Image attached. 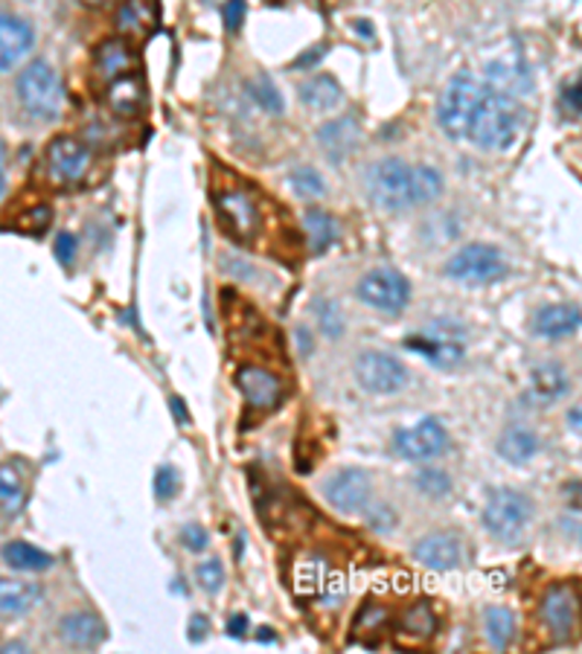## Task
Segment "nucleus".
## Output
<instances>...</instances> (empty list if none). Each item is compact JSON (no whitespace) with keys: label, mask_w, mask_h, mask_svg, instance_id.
I'll return each instance as SVG.
<instances>
[{"label":"nucleus","mask_w":582,"mask_h":654,"mask_svg":"<svg viewBox=\"0 0 582 654\" xmlns=\"http://www.w3.org/2000/svg\"><path fill=\"white\" fill-rule=\"evenodd\" d=\"M367 195L376 207L402 213L408 207L437 202L443 193V175L434 167H411L406 160L388 158L373 163L364 175Z\"/></svg>","instance_id":"1"},{"label":"nucleus","mask_w":582,"mask_h":654,"mask_svg":"<svg viewBox=\"0 0 582 654\" xmlns=\"http://www.w3.org/2000/svg\"><path fill=\"white\" fill-rule=\"evenodd\" d=\"M522 128V108L515 96H506L501 91H492L483 84V93L475 105L472 123L466 137L483 151H504L515 144Z\"/></svg>","instance_id":"2"},{"label":"nucleus","mask_w":582,"mask_h":654,"mask_svg":"<svg viewBox=\"0 0 582 654\" xmlns=\"http://www.w3.org/2000/svg\"><path fill=\"white\" fill-rule=\"evenodd\" d=\"M18 100L30 117L56 119L65 108V88L59 73L47 61H33L18 76Z\"/></svg>","instance_id":"3"},{"label":"nucleus","mask_w":582,"mask_h":654,"mask_svg":"<svg viewBox=\"0 0 582 654\" xmlns=\"http://www.w3.org/2000/svg\"><path fill=\"white\" fill-rule=\"evenodd\" d=\"M446 274L464 286H492V283L504 279L506 260L495 244L472 242L446 262Z\"/></svg>","instance_id":"4"},{"label":"nucleus","mask_w":582,"mask_h":654,"mask_svg":"<svg viewBox=\"0 0 582 654\" xmlns=\"http://www.w3.org/2000/svg\"><path fill=\"white\" fill-rule=\"evenodd\" d=\"M483 82H478L469 70L457 73L448 82L443 100H440V126L452 140H466L469 123H472L475 105L481 100Z\"/></svg>","instance_id":"5"},{"label":"nucleus","mask_w":582,"mask_h":654,"mask_svg":"<svg viewBox=\"0 0 582 654\" xmlns=\"http://www.w3.org/2000/svg\"><path fill=\"white\" fill-rule=\"evenodd\" d=\"M533 501L515 489H499L483 506V527L501 541H513L530 527Z\"/></svg>","instance_id":"6"},{"label":"nucleus","mask_w":582,"mask_h":654,"mask_svg":"<svg viewBox=\"0 0 582 654\" xmlns=\"http://www.w3.org/2000/svg\"><path fill=\"white\" fill-rule=\"evenodd\" d=\"M406 346L411 353L429 358L434 367H455L466 353L464 332L455 323H429V329H422L416 335L406 337Z\"/></svg>","instance_id":"7"},{"label":"nucleus","mask_w":582,"mask_h":654,"mask_svg":"<svg viewBox=\"0 0 582 654\" xmlns=\"http://www.w3.org/2000/svg\"><path fill=\"white\" fill-rule=\"evenodd\" d=\"M355 294L367 302L370 309L385 311V314H399L411 302V283L399 271L376 268L358 279Z\"/></svg>","instance_id":"8"},{"label":"nucleus","mask_w":582,"mask_h":654,"mask_svg":"<svg viewBox=\"0 0 582 654\" xmlns=\"http://www.w3.org/2000/svg\"><path fill=\"white\" fill-rule=\"evenodd\" d=\"M355 378H358V385L364 390H370V393L379 395H390L399 393L402 387L408 385V369L406 364L393 358L388 353H362L355 358Z\"/></svg>","instance_id":"9"},{"label":"nucleus","mask_w":582,"mask_h":654,"mask_svg":"<svg viewBox=\"0 0 582 654\" xmlns=\"http://www.w3.org/2000/svg\"><path fill=\"white\" fill-rule=\"evenodd\" d=\"M393 448H397L399 457H406V460H437L440 454L448 451V434L437 420H431L429 416V420L416 422L414 428L399 431V434L393 436Z\"/></svg>","instance_id":"10"},{"label":"nucleus","mask_w":582,"mask_h":654,"mask_svg":"<svg viewBox=\"0 0 582 654\" xmlns=\"http://www.w3.org/2000/svg\"><path fill=\"white\" fill-rule=\"evenodd\" d=\"M370 474L362 469H341L323 483L327 504L338 512H346V515L362 512L364 506L370 504Z\"/></svg>","instance_id":"11"},{"label":"nucleus","mask_w":582,"mask_h":654,"mask_svg":"<svg viewBox=\"0 0 582 654\" xmlns=\"http://www.w3.org/2000/svg\"><path fill=\"white\" fill-rule=\"evenodd\" d=\"M93 79L109 88L111 82H117L123 76H132L140 70V59H137L135 44L128 38H105V42L93 50Z\"/></svg>","instance_id":"12"},{"label":"nucleus","mask_w":582,"mask_h":654,"mask_svg":"<svg viewBox=\"0 0 582 654\" xmlns=\"http://www.w3.org/2000/svg\"><path fill=\"white\" fill-rule=\"evenodd\" d=\"M91 163V151L79 137L61 135L53 137L47 146V169L56 184H77L82 181V175L88 172Z\"/></svg>","instance_id":"13"},{"label":"nucleus","mask_w":582,"mask_h":654,"mask_svg":"<svg viewBox=\"0 0 582 654\" xmlns=\"http://www.w3.org/2000/svg\"><path fill=\"white\" fill-rule=\"evenodd\" d=\"M216 213L225 230L237 239H251L260 230V210L246 190H225L216 195Z\"/></svg>","instance_id":"14"},{"label":"nucleus","mask_w":582,"mask_h":654,"mask_svg":"<svg viewBox=\"0 0 582 654\" xmlns=\"http://www.w3.org/2000/svg\"><path fill=\"white\" fill-rule=\"evenodd\" d=\"M541 622L557 640H568L577 629V590L571 585H554L541 599Z\"/></svg>","instance_id":"15"},{"label":"nucleus","mask_w":582,"mask_h":654,"mask_svg":"<svg viewBox=\"0 0 582 654\" xmlns=\"http://www.w3.org/2000/svg\"><path fill=\"white\" fill-rule=\"evenodd\" d=\"M239 393L246 395V402L256 411H274L283 402V381L265 367H242L237 372Z\"/></svg>","instance_id":"16"},{"label":"nucleus","mask_w":582,"mask_h":654,"mask_svg":"<svg viewBox=\"0 0 582 654\" xmlns=\"http://www.w3.org/2000/svg\"><path fill=\"white\" fill-rule=\"evenodd\" d=\"M161 26L158 0H123L117 9V30L123 38H149Z\"/></svg>","instance_id":"17"},{"label":"nucleus","mask_w":582,"mask_h":654,"mask_svg":"<svg viewBox=\"0 0 582 654\" xmlns=\"http://www.w3.org/2000/svg\"><path fill=\"white\" fill-rule=\"evenodd\" d=\"M59 638L73 649H96L105 643L109 629L105 622L91 611H73L59 622Z\"/></svg>","instance_id":"18"},{"label":"nucleus","mask_w":582,"mask_h":654,"mask_svg":"<svg viewBox=\"0 0 582 654\" xmlns=\"http://www.w3.org/2000/svg\"><path fill=\"white\" fill-rule=\"evenodd\" d=\"M33 30L12 15H0V73H7L33 47Z\"/></svg>","instance_id":"19"},{"label":"nucleus","mask_w":582,"mask_h":654,"mask_svg":"<svg viewBox=\"0 0 582 654\" xmlns=\"http://www.w3.org/2000/svg\"><path fill=\"white\" fill-rule=\"evenodd\" d=\"M460 541L448 532H434L425 536L420 544L414 547V559L431 571H452L460 564Z\"/></svg>","instance_id":"20"},{"label":"nucleus","mask_w":582,"mask_h":654,"mask_svg":"<svg viewBox=\"0 0 582 654\" xmlns=\"http://www.w3.org/2000/svg\"><path fill=\"white\" fill-rule=\"evenodd\" d=\"M580 329V309L571 302H554L541 306L533 314V332L541 337H568Z\"/></svg>","instance_id":"21"},{"label":"nucleus","mask_w":582,"mask_h":654,"mask_svg":"<svg viewBox=\"0 0 582 654\" xmlns=\"http://www.w3.org/2000/svg\"><path fill=\"white\" fill-rule=\"evenodd\" d=\"M105 100L117 117H137L146 108V84L140 73L123 76L117 82H111L105 88Z\"/></svg>","instance_id":"22"},{"label":"nucleus","mask_w":582,"mask_h":654,"mask_svg":"<svg viewBox=\"0 0 582 654\" xmlns=\"http://www.w3.org/2000/svg\"><path fill=\"white\" fill-rule=\"evenodd\" d=\"M42 585L35 582H9L0 580V617L3 620H18L42 603Z\"/></svg>","instance_id":"23"},{"label":"nucleus","mask_w":582,"mask_h":654,"mask_svg":"<svg viewBox=\"0 0 582 654\" xmlns=\"http://www.w3.org/2000/svg\"><path fill=\"white\" fill-rule=\"evenodd\" d=\"M571 390V378L559 364H541L530 372V395L539 404H554Z\"/></svg>","instance_id":"24"},{"label":"nucleus","mask_w":582,"mask_h":654,"mask_svg":"<svg viewBox=\"0 0 582 654\" xmlns=\"http://www.w3.org/2000/svg\"><path fill=\"white\" fill-rule=\"evenodd\" d=\"M358 135H362V131H358V123H355L353 117H344L330 123V126H323L321 135H318V144L327 151V158L338 163V160H344L346 154L355 149Z\"/></svg>","instance_id":"25"},{"label":"nucleus","mask_w":582,"mask_h":654,"mask_svg":"<svg viewBox=\"0 0 582 654\" xmlns=\"http://www.w3.org/2000/svg\"><path fill=\"white\" fill-rule=\"evenodd\" d=\"M26 504V480L15 462H0V512L12 518Z\"/></svg>","instance_id":"26"},{"label":"nucleus","mask_w":582,"mask_h":654,"mask_svg":"<svg viewBox=\"0 0 582 654\" xmlns=\"http://www.w3.org/2000/svg\"><path fill=\"white\" fill-rule=\"evenodd\" d=\"M341 100H344V93H341V84L332 76H312V79H306L300 84V102L306 108L332 111Z\"/></svg>","instance_id":"27"},{"label":"nucleus","mask_w":582,"mask_h":654,"mask_svg":"<svg viewBox=\"0 0 582 654\" xmlns=\"http://www.w3.org/2000/svg\"><path fill=\"white\" fill-rule=\"evenodd\" d=\"M0 559H3L9 567H15V571H24V573L47 571V567H53V555L38 550V547L26 544V541H7V544L0 547Z\"/></svg>","instance_id":"28"},{"label":"nucleus","mask_w":582,"mask_h":654,"mask_svg":"<svg viewBox=\"0 0 582 654\" xmlns=\"http://www.w3.org/2000/svg\"><path fill=\"white\" fill-rule=\"evenodd\" d=\"M304 230H306V239H309V251H312L315 256H323L338 239L335 218L323 210H306Z\"/></svg>","instance_id":"29"},{"label":"nucleus","mask_w":582,"mask_h":654,"mask_svg":"<svg viewBox=\"0 0 582 654\" xmlns=\"http://www.w3.org/2000/svg\"><path fill=\"white\" fill-rule=\"evenodd\" d=\"M539 451V439L536 434L527 428H510L501 434L499 439V454L504 457L506 462H513V466H522V462L533 460Z\"/></svg>","instance_id":"30"},{"label":"nucleus","mask_w":582,"mask_h":654,"mask_svg":"<svg viewBox=\"0 0 582 654\" xmlns=\"http://www.w3.org/2000/svg\"><path fill=\"white\" fill-rule=\"evenodd\" d=\"M487 638H490L492 649L504 652L515 638V617L510 608H490L487 611Z\"/></svg>","instance_id":"31"},{"label":"nucleus","mask_w":582,"mask_h":654,"mask_svg":"<svg viewBox=\"0 0 582 654\" xmlns=\"http://www.w3.org/2000/svg\"><path fill=\"white\" fill-rule=\"evenodd\" d=\"M292 186H295L297 195H304V198H321L327 193V184H323V177L315 172L312 167H297L292 172Z\"/></svg>","instance_id":"32"},{"label":"nucleus","mask_w":582,"mask_h":654,"mask_svg":"<svg viewBox=\"0 0 582 654\" xmlns=\"http://www.w3.org/2000/svg\"><path fill=\"white\" fill-rule=\"evenodd\" d=\"M416 489H420L425 497H446L452 492V480H448L446 471L440 469H422L416 474Z\"/></svg>","instance_id":"33"},{"label":"nucleus","mask_w":582,"mask_h":654,"mask_svg":"<svg viewBox=\"0 0 582 654\" xmlns=\"http://www.w3.org/2000/svg\"><path fill=\"white\" fill-rule=\"evenodd\" d=\"M248 91H251L253 100L260 102L262 108L269 111V114H279V111H283V100H279L277 88L271 84L269 76H260V79L248 82Z\"/></svg>","instance_id":"34"},{"label":"nucleus","mask_w":582,"mask_h":654,"mask_svg":"<svg viewBox=\"0 0 582 654\" xmlns=\"http://www.w3.org/2000/svg\"><path fill=\"white\" fill-rule=\"evenodd\" d=\"M434 629H437V620H434V613H431L429 605H414V608L406 613L408 634H414V638H431Z\"/></svg>","instance_id":"35"},{"label":"nucleus","mask_w":582,"mask_h":654,"mask_svg":"<svg viewBox=\"0 0 582 654\" xmlns=\"http://www.w3.org/2000/svg\"><path fill=\"white\" fill-rule=\"evenodd\" d=\"M195 580H198V585H202L207 594H216V590L225 585V567H221L219 559H207V562H202L195 567Z\"/></svg>","instance_id":"36"},{"label":"nucleus","mask_w":582,"mask_h":654,"mask_svg":"<svg viewBox=\"0 0 582 654\" xmlns=\"http://www.w3.org/2000/svg\"><path fill=\"white\" fill-rule=\"evenodd\" d=\"M178 492V474L172 466H161V469L155 471V495L158 501H169V497H175Z\"/></svg>","instance_id":"37"},{"label":"nucleus","mask_w":582,"mask_h":654,"mask_svg":"<svg viewBox=\"0 0 582 654\" xmlns=\"http://www.w3.org/2000/svg\"><path fill=\"white\" fill-rule=\"evenodd\" d=\"M318 320H321V329L330 337H338L341 332H344V318H341V311H338L335 306H330L327 300L318 306Z\"/></svg>","instance_id":"38"},{"label":"nucleus","mask_w":582,"mask_h":654,"mask_svg":"<svg viewBox=\"0 0 582 654\" xmlns=\"http://www.w3.org/2000/svg\"><path fill=\"white\" fill-rule=\"evenodd\" d=\"M181 544H184L190 553H204L207 544H210V538H207L204 527H198V524H186V527L181 529Z\"/></svg>","instance_id":"39"},{"label":"nucleus","mask_w":582,"mask_h":654,"mask_svg":"<svg viewBox=\"0 0 582 654\" xmlns=\"http://www.w3.org/2000/svg\"><path fill=\"white\" fill-rule=\"evenodd\" d=\"M221 12H225V24L230 33H237L239 26L246 24V0H228Z\"/></svg>","instance_id":"40"},{"label":"nucleus","mask_w":582,"mask_h":654,"mask_svg":"<svg viewBox=\"0 0 582 654\" xmlns=\"http://www.w3.org/2000/svg\"><path fill=\"white\" fill-rule=\"evenodd\" d=\"M562 108H566V114L571 119H580V79L566 84V91H562Z\"/></svg>","instance_id":"41"},{"label":"nucleus","mask_w":582,"mask_h":654,"mask_svg":"<svg viewBox=\"0 0 582 654\" xmlns=\"http://www.w3.org/2000/svg\"><path fill=\"white\" fill-rule=\"evenodd\" d=\"M56 256L61 260V265H70L73 256H77V236L59 233V239H56Z\"/></svg>","instance_id":"42"},{"label":"nucleus","mask_w":582,"mask_h":654,"mask_svg":"<svg viewBox=\"0 0 582 654\" xmlns=\"http://www.w3.org/2000/svg\"><path fill=\"white\" fill-rule=\"evenodd\" d=\"M248 631V617L246 613H233L228 622V634L230 638H246Z\"/></svg>","instance_id":"43"},{"label":"nucleus","mask_w":582,"mask_h":654,"mask_svg":"<svg viewBox=\"0 0 582 654\" xmlns=\"http://www.w3.org/2000/svg\"><path fill=\"white\" fill-rule=\"evenodd\" d=\"M190 626H193V631H190V640H193V643H202V640L207 638V617H193V622H190Z\"/></svg>","instance_id":"44"},{"label":"nucleus","mask_w":582,"mask_h":654,"mask_svg":"<svg viewBox=\"0 0 582 654\" xmlns=\"http://www.w3.org/2000/svg\"><path fill=\"white\" fill-rule=\"evenodd\" d=\"M323 47H318V50H309L306 53V56H300V59L295 61V68H306V65H318V61L323 59Z\"/></svg>","instance_id":"45"},{"label":"nucleus","mask_w":582,"mask_h":654,"mask_svg":"<svg viewBox=\"0 0 582 654\" xmlns=\"http://www.w3.org/2000/svg\"><path fill=\"white\" fill-rule=\"evenodd\" d=\"M172 413H178V422H181V425H186V422H190V413H186V408H184V402H181V399H178V395H172Z\"/></svg>","instance_id":"46"},{"label":"nucleus","mask_w":582,"mask_h":654,"mask_svg":"<svg viewBox=\"0 0 582 654\" xmlns=\"http://www.w3.org/2000/svg\"><path fill=\"white\" fill-rule=\"evenodd\" d=\"M568 428H574V434H580V408L568 413Z\"/></svg>","instance_id":"47"},{"label":"nucleus","mask_w":582,"mask_h":654,"mask_svg":"<svg viewBox=\"0 0 582 654\" xmlns=\"http://www.w3.org/2000/svg\"><path fill=\"white\" fill-rule=\"evenodd\" d=\"M274 631H260V643H274Z\"/></svg>","instance_id":"48"},{"label":"nucleus","mask_w":582,"mask_h":654,"mask_svg":"<svg viewBox=\"0 0 582 654\" xmlns=\"http://www.w3.org/2000/svg\"><path fill=\"white\" fill-rule=\"evenodd\" d=\"M82 3H88V7H100V3H105V0H82Z\"/></svg>","instance_id":"49"},{"label":"nucleus","mask_w":582,"mask_h":654,"mask_svg":"<svg viewBox=\"0 0 582 654\" xmlns=\"http://www.w3.org/2000/svg\"><path fill=\"white\" fill-rule=\"evenodd\" d=\"M0 193H3V169H0Z\"/></svg>","instance_id":"50"}]
</instances>
